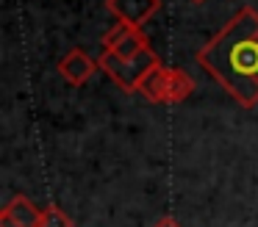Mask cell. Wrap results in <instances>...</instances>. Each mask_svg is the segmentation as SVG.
Here are the masks:
<instances>
[{
	"label": "cell",
	"instance_id": "1",
	"mask_svg": "<svg viewBox=\"0 0 258 227\" xmlns=\"http://www.w3.org/2000/svg\"><path fill=\"white\" fill-rule=\"evenodd\" d=\"M197 66L241 108L258 105V11L239 9L200 50Z\"/></svg>",
	"mask_w": 258,
	"mask_h": 227
},
{
	"label": "cell",
	"instance_id": "2",
	"mask_svg": "<svg viewBox=\"0 0 258 227\" xmlns=\"http://www.w3.org/2000/svg\"><path fill=\"white\" fill-rule=\"evenodd\" d=\"M195 92V81L186 75L183 69L158 64L145 81L139 83V94L150 103L167 105V103H183Z\"/></svg>",
	"mask_w": 258,
	"mask_h": 227
},
{
	"label": "cell",
	"instance_id": "3",
	"mask_svg": "<svg viewBox=\"0 0 258 227\" xmlns=\"http://www.w3.org/2000/svg\"><path fill=\"white\" fill-rule=\"evenodd\" d=\"M97 64H100V69L106 72L122 92L134 94V92H139V83L145 81L161 61H158L156 53H153V47H147L145 53L134 55V58H119V55L103 50V55L97 58Z\"/></svg>",
	"mask_w": 258,
	"mask_h": 227
},
{
	"label": "cell",
	"instance_id": "4",
	"mask_svg": "<svg viewBox=\"0 0 258 227\" xmlns=\"http://www.w3.org/2000/svg\"><path fill=\"white\" fill-rule=\"evenodd\" d=\"M147 47H150V42H147V36L142 33V28H134V25H128V22H117V25L103 36V50L119 55V58H134V55L145 53Z\"/></svg>",
	"mask_w": 258,
	"mask_h": 227
},
{
	"label": "cell",
	"instance_id": "5",
	"mask_svg": "<svg viewBox=\"0 0 258 227\" xmlns=\"http://www.w3.org/2000/svg\"><path fill=\"white\" fill-rule=\"evenodd\" d=\"M56 69H58V75H61V81L67 83V86H84V83H89L92 78H95V72L100 69V64H97L86 50L73 47V50H67V55H61Z\"/></svg>",
	"mask_w": 258,
	"mask_h": 227
},
{
	"label": "cell",
	"instance_id": "6",
	"mask_svg": "<svg viewBox=\"0 0 258 227\" xmlns=\"http://www.w3.org/2000/svg\"><path fill=\"white\" fill-rule=\"evenodd\" d=\"M106 9L119 22H128L134 28H142L161 11V0H106Z\"/></svg>",
	"mask_w": 258,
	"mask_h": 227
},
{
	"label": "cell",
	"instance_id": "7",
	"mask_svg": "<svg viewBox=\"0 0 258 227\" xmlns=\"http://www.w3.org/2000/svg\"><path fill=\"white\" fill-rule=\"evenodd\" d=\"M42 208H36L34 199L25 194H14L0 210V227H39Z\"/></svg>",
	"mask_w": 258,
	"mask_h": 227
},
{
	"label": "cell",
	"instance_id": "8",
	"mask_svg": "<svg viewBox=\"0 0 258 227\" xmlns=\"http://www.w3.org/2000/svg\"><path fill=\"white\" fill-rule=\"evenodd\" d=\"M39 227H75V221L70 219L67 210H61L58 205H45V208H42Z\"/></svg>",
	"mask_w": 258,
	"mask_h": 227
},
{
	"label": "cell",
	"instance_id": "9",
	"mask_svg": "<svg viewBox=\"0 0 258 227\" xmlns=\"http://www.w3.org/2000/svg\"><path fill=\"white\" fill-rule=\"evenodd\" d=\"M153 227H183V224H180L178 219H172V216H161V219H158Z\"/></svg>",
	"mask_w": 258,
	"mask_h": 227
},
{
	"label": "cell",
	"instance_id": "10",
	"mask_svg": "<svg viewBox=\"0 0 258 227\" xmlns=\"http://www.w3.org/2000/svg\"><path fill=\"white\" fill-rule=\"evenodd\" d=\"M191 3H206V0H191Z\"/></svg>",
	"mask_w": 258,
	"mask_h": 227
}]
</instances>
